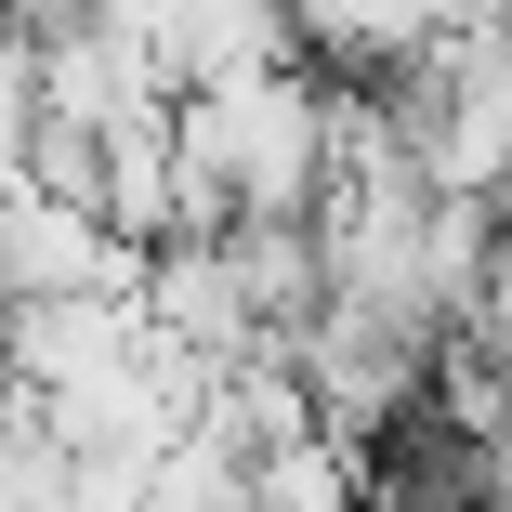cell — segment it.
Listing matches in <instances>:
<instances>
[{
	"label": "cell",
	"instance_id": "6da1fadb",
	"mask_svg": "<svg viewBox=\"0 0 512 512\" xmlns=\"http://www.w3.org/2000/svg\"><path fill=\"white\" fill-rule=\"evenodd\" d=\"M145 263L132 237H106V211H79V197L53 184H0V302H79V289H106V302H145Z\"/></svg>",
	"mask_w": 512,
	"mask_h": 512
},
{
	"label": "cell",
	"instance_id": "7a4b0ae2",
	"mask_svg": "<svg viewBox=\"0 0 512 512\" xmlns=\"http://www.w3.org/2000/svg\"><path fill=\"white\" fill-rule=\"evenodd\" d=\"M145 329H158L171 355H197V368H237V355H263V342H276L224 237H171V250L145 263Z\"/></svg>",
	"mask_w": 512,
	"mask_h": 512
},
{
	"label": "cell",
	"instance_id": "3957f363",
	"mask_svg": "<svg viewBox=\"0 0 512 512\" xmlns=\"http://www.w3.org/2000/svg\"><path fill=\"white\" fill-rule=\"evenodd\" d=\"M158 106H171L158 40L106 27V14H79V27L40 40V119H66V132H119V119H158Z\"/></svg>",
	"mask_w": 512,
	"mask_h": 512
},
{
	"label": "cell",
	"instance_id": "277c9868",
	"mask_svg": "<svg viewBox=\"0 0 512 512\" xmlns=\"http://www.w3.org/2000/svg\"><path fill=\"white\" fill-rule=\"evenodd\" d=\"M145 368V302H106V289H79V302H14V381L40 407L66 394H106Z\"/></svg>",
	"mask_w": 512,
	"mask_h": 512
},
{
	"label": "cell",
	"instance_id": "5b68a950",
	"mask_svg": "<svg viewBox=\"0 0 512 512\" xmlns=\"http://www.w3.org/2000/svg\"><path fill=\"white\" fill-rule=\"evenodd\" d=\"M106 237H132V250H171V237H184V145H171V106L106 132Z\"/></svg>",
	"mask_w": 512,
	"mask_h": 512
},
{
	"label": "cell",
	"instance_id": "8992f818",
	"mask_svg": "<svg viewBox=\"0 0 512 512\" xmlns=\"http://www.w3.org/2000/svg\"><path fill=\"white\" fill-rule=\"evenodd\" d=\"M224 250H237V276H250V302H263L276 342L329 316V237H316V224H237Z\"/></svg>",
	"mask_w": 512,
	"mask_h": 512
},
{
	"label": "cell",
	"instance_id": "52a82bcc",
	"mask_svg": "<svg viewBox=\"0 0 512 512\" xmlns=\"http://www.w3.org/2000/svg\"><path fill=\"white\" fill-rule=\"evenodd\" d=\"M250 512H368V447L355 434H302L250 460Z\"/></svg>",
	"mask_w": 512,
	"mask_h": 512
},
{
	"label": "cell",
	"instance_id": "ba28073f",
	"mask_svg": "<svg viewBox=\"0 0 512 512\" xmlns=\"http://www.w3.org/2000/svg\"><path fill=\"white\" fill-rule=\"evenodd\" d=\"M66 434L40 394H0V512H66Z\"/></svg>",
	"mask_w": 512,
	"mask_h": 512
},
{
	"label": "cell",
	"instance_id": "9c48e42d",
	"mask_svg": "<svg viewBox=\"0 0 512 512\" xmlns=\"http://www.w3.org/2000/svg\"><path fill=\"white\" fill-rule=\"evenodd\" d=\"M145 512H250V447H224V434H184V447L158 460Z\"/></svg>",
	"mask_w": 512,
	"mask_h": 512
},
{
	"label": "cell",
	"instance_id": "30bf717a",
	"mask_svg": "<svg viewBox=\"0 0 512 512\" xmlns=\"http://www.w3.org/2000/svg\"><path fill=\"white\" fill-rule=\"evenodd\" d=\"M27 184L79 197V211H106V132H66V119H40V145H27Z\"/></svg>",
	"mask_w": 512,
	"mask_h": 512
},
{
	"label": "cell",
	"instance_id": "8fae6325",
	"mask_svg": "<svg viewBox=\"0 0 512 512\" xmlns=\"http://www.w3.org/2000/svg\"><path fill=\"white\" fill-rule=\"evenodd\" d=\"M40 145V40H0V184L27 171Z\"/></svg>",
	"mask_w": 512,
	"mask_h": 512
},
{
	"label": "cell",
	"instance_id": "7c38bea8",
	"mask_svg": "<svg viewBox=\"0 0 512 512\" xmlns=\"http://www.w3.org/2000/svg\"><path fill=\"white\" fill-rule=\"evenodd\" d=\"M460 342H499V355H512V197H499V224H486V302H473Z\"/></svg>",
	"mask_w": 512,
	"mask_h": 512
},
{
	"label": "cell",
	"instance_id": "4fadbf2b",
	"mask_svg": "<svg viewBox=\"0 0 512 512\" xmlns=\"http://www.w3.org/2000/svg\"><path fill=\"white\" fill-rule=\"evenodd\" d=\"M79 14H92V0H14V27H27V40H53V27H79Z\"/></svg>",
	"mask_w": 512,
	"mask_h": 512
},
{
	"label": "cell",
	"instance_id": "5bb4252c",
	"mask_svg": "<svg viewBox=\"0 0 512 512\" xmlns=\"http://www.w3.org/2000/svg\"><path fill=\"white\" fill-rule=\"evenodd\" d=\"M0 394H27V381H14V302H0Z\"/></svg>",
	"mask_w": 512,
	"mask_h": 512
},
{
	"label": "cell",
	"instance_id": "9a60e30c",
	"mask_svg": "<svg viewBox=\"0 0 512 512\" xmlns=\"http://www.w3.org/2000/svg\"><path fill=\"white\" fill-rule=\"evenodd\" d=\"M0 40H27V27H14V0H0Z\"/></svg>",
	"mask_w": 512,
	"mask_h": 512
}]
</instances>
